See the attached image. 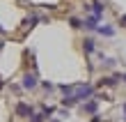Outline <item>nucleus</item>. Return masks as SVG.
Segmentation results:
<instances>
[{"instance_id":"11","label":"nucleus","mask_w":126,"mask_h":122,"mask_svg":"<svg viewBox=\"0 0 126 122\" xmlns=\"http://www.w3.org/2000/svg\"><path fill=\"white\" fill-rule=\"evenodd\" d=\"M39 85H41L44 90H46V92H50V90H53V88H55V85H53V83H50V81H41V83H39Z\"/></svg>"},{"instance_id":"16","label":"nucleus","mask_w":126,"mask_h":122,"mask_svg":"<svg viewBox=\"0 0 126 122\" xmlns=\"http://www.w3.org/2000/svg\"><path fill=\"white\" fill-rule=\"evenodd\" d=\"M2 49H5V42H2V39H0V51H2Z\"/></svg>"},{"instance_id":"14","label":"nucleus","mask_w":126,"mask_h":122,"mask_svg":"<svg viewBox=\"0 0 126 122\" xmlns=\"http://www.w3.org/2000/svg\"><path fill=\"white\" fill-rule=\"evenodd\" d=\"M122 111H124V120H126V101H124V106H122Z\"/></svg>"},{"instance_id":"8","label":"nucleus","mask_w":126,"mask_h":122,"mask_svg":"<svg viewBox=\"0 0 126 122\" xmlns=\"http://www.w3.org/2000/svg\"><path fill=\"white\" fill-rule=\"evenodd\" d=\"M83 28H85V30H96V28H99V21H96L94 16H90V19L83 21Z\"/></svg>"},{"instance_id":"5","label":"nucleus","mask_w":126,"mask_h":122,"mask_svg":"<svg viewBox=\"0 0 126 122\" xmlns=\"http://www.w3.org/2000/svg\"><path fill=\"white\" fill-rule=\"evenodd\" d=\"M85 9H87V12H92V16H94L96 21H101L103 9H106V7H103L101 2H92V5H85Z\"/></svg>"},{"instance_id":"6","label":"nucleus","mask_w":126,"mask_h":122,"mask_svg":"<svg viewBox=\"0 0 126 122\" xmlns=\"http://www.w3.org/2000/svg\"><path fill=\"white\" fill-rule=\"evenodd\" d=\"M83 51L87 53V55H90V53H94V51H96V42L92 39V37H87V39L83 42Z\"/></svg>"},{"instance_id":"12","label":"nucleus","mask_w":126,"mask_h":122,"mask_svg":"<svg viewBox=\"0 0 126 122\" xmlns=\"http://www.w3.org/2000/svg\"><path fill=\"white\" fill-rule=\"evenodd\" d=\"M69 23H71V28H83V21H78L76 16H71V19H69Z\"/></svg>"},{"instance_id":"20","label":"nucleus","mask_w":126,"mask_h":122,"mask_svg":"<svg viewBox=\"0 0 126 122\" xmlns=\"http://www.w3.org/2000/svg\"><path fill=\"white\" fill-rule=\"evenodd\" d=\"M50 122H62V120H50Z\"/></svg>"},{"instance_id":"4","label":"nucleus","mask_w":126,"mask_h":122,"mask_svg":"<svg viewBox=\"0 0 126 122\" xmlns=\"http://www.w3.org/2000/svg\"><path fill=\"white\" fill-rule=\"evenodd\" d=\"M96 108H99V99H87V101L80 104V111L87 113V115H96Z\"/></svg>"},{"instance_id":"1","label":"nucleus","mask_w":126,"mask_h":122,"mask_svg":"<svg viewBox=\"0 0 126 122\" xmlns=\"http://www.w3.org/2000/svg\"><path fill=\"white\" fill-rule=\"evenodd\" d=\"M69 97H73L76 104H83V101H87V99L94 97V85H92V83H78V85L71 88Z\"/></svg>"},{"instance_id":"2","label":"nucleus","mask_w":126,"mask_h":122,"mask_svg":"<svg viewBox=\"0 0 126 122\" xmlns=\"http://www.w3.org/2000/svg\"><path fill=\"white\" fill-rule=\"evenodd\" d=\"M37 85H39V78H37V74H34V72H28V74H23V83H21V90L30 92V90H34Z\"/></svg>"},{"instance_id":"19","label":"nucleus","mask_w":126,"mask_h":122,"mask_svg":"<svg viewBox=\"0 0 126 122\" xmlns=\"http://www.w3.org/2000/svg\"><path fill=\"white\" fill-rule=\"evenodd\" d=\"M122 23H124V25H126V16H122Z\"/></svg>"},{"instance_id":"7","label":"nucleus","mask_w":126,"mask_h":122,"mask_svg":"<svg viewBox=\"0 0 126 122\" xmlns=\"http://www.w3.org/2000/svg\"><path fill=\"white\" fill-rule=\"evenodd\" d=\"M96 32L103 35V37H112L115 35V28L112 25H99V28H96Z\"/></svg>"},{"instance_id":"9","label":"nucleus","mask_w":126,"mask_h":122,"mask_svg":"<svg viewBox=\"0 0 126 122\" xmlns=\"http://www.w3.org/2000/svg\"><path fill=\"white\" fill-rule=\"evenodd\" d=\"M28 120H30V122H44L46 118H44V113H41V111H34V113H32V115L28 118Z\"/></svg>"},{"instance_id":"15","label":"nucleus","mask_w":126,"mask_h":122,"mask_svg":"<svg viewBox=\"0 0 126 122\" xmlns=\"http://www.w3.org/2000/svg\"><path fill=\"white\" fill-rule=\"evenodd\" d=\"M92 122H101V118H99V115H94V120H92Z\"/></svg>"},{"instance_id":"13","label":"nucleus","mask_w":126,"mask_h":122,"mask_svg":"<svg viewBox=\"0 0 126 122\" xmlns=\"http://www.w3.org/2000/svg\"><path fill=\"white\" fill-rule=\"evenodd\" d=\"M103 65H106V67H112L115 60H112V58H103Z\"/></svg>"},{"instance_id":"21","label":"nucleus","mask_w":126,"mask_h":122,"mask_svg":"<svg viewBox=\"0 0 126 122\" xmlns=\"http://www.w3.org/2000/svg\"><path fill=\"white\" fill-rule=\"evenodd\" d=\"M2 85H5V83H2V81H0V88H2Z\"/></svg>"},{"instance_id":"10","label":"nucleus","mask_w":126,"mask_h":122,"mask_svg":"<svg viewBox=\"0 0 126 122\" xmlns=\"http://www.w3.org/2000/svg\"><path fill=\"white\" fill-rule=\"evenodd\" d=\"M37 21H39V16H30V19H25V28H34Z\"/></svg>"},{"instance_id":"18","label":"nucleus","mask_w":126,"mask_h":122,"mask_svg":"<svg viewBox=\"0 0 126 122\" xmlns=\"http://www.w3.org/2000/svg\"><path fill=\"white\" fill-rule=\"evenodd\" d=\"M119 78H122V81H124V83H126V74H124V76H119Z\"/></svg>"},{"instance_id":"17","label":"nucleus","mask_w":126,"mask_h":122,"mask_svg":"<svg viewBox=\"0 0 126 122\" xmlns=\"http://www.w3.org/2000/svg\"><path fill=\"white\" fill-rule=\"evenodd\" d=\"M0 35H5V28H2V25H0Z\"/></svg>"},{"instance_id":"3","label":"nucleus","mask_w":126,"mask_h":122,"mask_svg":"<svg viewBox=\"0 0 126 122\" xmlns=\"http://www.w3.org/2000/svg\"><path fill=\"white\" fill-rule=\"evenodd\" d=\"M14 113H16L18 118H30L32 113H34V108H32L30 104H25V101H18L16 108H14Z\"/></svg>"}]
</instances>
